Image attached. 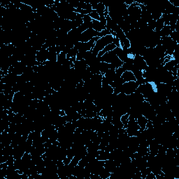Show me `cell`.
Returning <instances> with one entry per match:
<instances>
[{
  "label": "cell",
  "instance_id": "6da1fadb",
  "mask_svg": "<svg viewBox=\"0 0 179 179\" xmlns=\"http://www.w3.org/2000/svg\"><path fill=\"white\" fill-rule=\"evenodd\" d=\"M114 36L112 34H108V35L100 37L98 40L96 41L95 44L94 48H92V53L95 56H97L99 51H101L106 47L108 44L112 43L113 42Z\"/></svg>",
  "mask_w": 179,
  "mask_h": 179
},
{
  "label": "cell",
  "instance_id": "7a4b0ae2",
  "mask_svg": "<svg viewBox=\"0 0 179 179\" xmlns=\"http://www.w3.org/2000/svg\"><path fill=\"white\" fill-rule=\"evenodd\" d=\"M99 32L92 28H89L81 34L78 37V42H88L95 36H99Z\"/></svg>",
  "mask_w": 179,
  "mask_h": 179
},
{
  "label": "cell",
  "instance_id": "3957f363",
  "mask_svg": "<svg viewBox=\"0 0 179 179\" xmlns=\"http://www.w3.org/2000/svg\"><path fill=\"white\" fill-rule=\"evenodd\" d=\"M139 84L136 81H129V82H125L122 85V92L126 95H129L134 93L136 92V90L139 87Z\"/></svg>",
  "mask_w": 179,
  "mask_h": 179
},
{
  "label": "cell",
  "instance_id": "277c9868",
  "mask_svg": "<svg viewBox=\"0 0 179 179\" xmlns=\"http://www.w3.org/2000/svg\"><path fill=\"white\" fill-rule=\"evenodd\" d=\"M133 65L135 68L139 69V70L144 71L148 68V64H146L143 57L141 56L140 55L136 54L134 55V57L133 59Z\"/></svg>",
  "mask_w": 179,
  "mask_h": 179
},
{
  "label": "cell",
  "instance_id": "5b68a950",
  "mask_svg": "<svg viewBox=\"0 0 179 179\" xmlns=\"http://www.w3.org/2000/svg\"><path fill=\"white\" fill-rule=\"evenodd\" d=\"M48 48H42L40 50L37 51L36 54V60L39 63L43 64L48 60Z\"/></svg>",
  "mask_w": 179,
  "mask_h": 179
},
{
  "label": "cell",
  "instance_id": "8992f818",
  "mask_svg": "<svg viewBox=\"0 0 179 179\" xmlns=\"http://www.w3.org/2000/svg\"><path fill=\"white\" fill-rule=\"evenodd\" d=\"M113 50H114L115 55H117L118 57L123 62H126L127 60L129 59L128 54L127 53V50L122 49L120 47H116Z\"/></svg>",
  "mask_w": 179,
  "mask_h": 179
},
{
  "label": "cell",
  "instance_id": "52a82bcc",
  "mask_svg": "<svg viewBox=\"0 0 179 179\" xmlns=\"http://www.w3.org/2000/svg\"><path fill=\"white\" fill-rule=\"evenodd\" d=\"M48 60L51 62H56L57 58V53L56 50V46H52L48 48Z\"/></svg>",
  "mask_w": 179,
  "mask_h": 179
},
{
  "label": "cell",
  "instance_id": "ba28073f",
  "mask_svg": "<svg viewBox=\"0 0 179 179\" xmlns=\"http://www.w3.org/2000/svg\"><path fill=\"white\" fill-rule=\"evenodd\" d=\"M91 28L95 30L96 32H101L103 30L106 29V25L102 24L99 20H92L91 24Z\"/></svg>",
  "mask_w": 179,
  "mask_h": 179
},
{
  "label": "cell",
  "instance_id": "9c48e42d",
  "mask_svg": "<svg viewBox=\"0 0 179 179\" xmlns=\"http://www.w3.org/2000/svg\"><path fill=\"white\" fill-rule=\"evenodd\" d=\"M104 167L106 169H107L109 172L113 173V172L115 170L116 168H117L118 166H117V164H116L114 160H106V161L104 162Z\"/></svg>",
  "mask_w": 179,
  "mask_h": 179
},
{
  "label": "cell",
  "instance_id": "30bf717a",
  "mask_svg": "<svg viewBox=\"0 0 179 179\" xmlns=\"http://www.w3.org/2000/svg\"><path fill=\"white\" fill-rule=\"evenodd\" d=\"M125 82H129V81H136V78L134 76L133 72L132 71H125L123 72L122 76H120Z\"/></svg>",
  "mask_w": 179,
  "mask_h": 179
},
{
  "label": "cell",
  "instance_id": "8fae6325",
  "mask_svg": "<svg viewBox=\"0 0 179 179\" xmlns=\"http://www.w3.org/2000/svg\"><path fill=\"white\" fill-rule=\"evenodd\" d=\"M115 48H116V46H115V45L113 43L108 44V45L106 46V47L104 48L103 50H101V51H99V53H98V55H97V59H99V58L102 57L104 54H105V53H108V52H110V51L113 50L115 49Z\"/></svg>",
  "mask_w": 179,
  "mask_h": 179
},
{
  "label": "cell",
  "instance_id": "7c38bea8",
  "mask_svg": "<svg viewBox=\"0 0 179 179\" xmlns=\"http://www.w3.org/2000/svg\"><path fill=\"white\" fill-rule=\"evenodd\" d=\"M136 122L138 123L139 126L140 127L141 129L144 130L146 128V125H147V123L148 122V120L145 117V116L141 115L139 116V118H137Z\"/></svg>",
  "mask_w": 179,
  "mask_h": 179
},
{
  "label": "cell",
  "instance_id": "4fadbf2b",
  "mask_svg": "<svg viewBox=\"0 0 179 179\" xmlns=\"http://www.w3.org/2000/svg\"><path fill=\"white\" fill-rule=\"evenodd\" d=\"M173 32L171 27L169 25H164L163 28L161 29V31L160 32V38H164V37L169 36L170 34Z\"/></svg>",
  "mask_w": 179,
  "mask_h": 179
},
{
  "label": "cell",
  "instance_id": "5bb4252c",
  "mask_svg": "<svg viewBox=\"0 0 179 179\" xmlns=\"http://www.w3.org/2000/svg\"><path fill=\"white\" fill-rule=\"evenodd\" d=\"M99 71L100 73L104 75V74L107 71L108 69H112V66H111V64L106 63V62H100L99 64Z\"/></svg>",
  "mask_w": 179,
  "mask_h": 179
},
{
  "label": "cell",
  "instance_id": "9a60e30c",
  "mask_svg": "<svg viewBox=\"0 0 179 179\" xmlns=\"http://www.w3.org/2000/svg\"><path fill=\"white\" fill-rule=\"evenodd\" d=\"M98 160H102V161H106V160H110V153L106 150H99V155H97L96 158Z\"/></svg>",
  "mask_w": 179,
  "mask_h": 179
},
{
  "label": "cell",
  "instance_id": "2e32d148",
  "mask_svg": "<svg viewBox=\"0 0 179 179\" xmlns=\"http://www.w3.org/2000/svg\"><path fill=\"white\" fill-rule=\"evenodd\" d=\"M176 65H178L177 62H176V60L172 58L171 60H169V61L166 62V63H165L163 66L164 67V69H166L167 71H171L172 69H174V67H175Z\"/></svg>",
  "mask_w": 179,
  "mask_h": 179
},
{
  "label": "cell",
  "instance_id": "e0dca14e",
  "mask_svg": "<svg viewBox=\"0 0 179 179\" xmlns=\"http://www.w3.org/2000/svg\"><path fill=\"white\" fill-rule=\"evenodd\" d=\"M105 9H106L105 4H104V3H101V2H99L96 7V9H95V11L98 13V14L99 15V17H100V16H104V11H105Z\"/></svg>",
  "mask_w": 179,
  "mask_h": 179
},
{
  "label": "cell",
  "instance_id": "ac0fdd59",
  "mask_svg": "<svg viewBox=\"0 0 179 179\" xmlns=\"http://www.w3.org/2000/svg\"><path fill=\"white\" fill-rule=\"evenodd\" d=\"M67 59V54L65 53L64 52H62L60 53L59 54L57 55V62L58 63L60 64L61 65L63 64L65 62H66V60Z\"/></svg>",
  "mask_w": 179,
  "mask_h": 179
},
{
  "label": "cell",
  "instance_id": "d6986e66",
  "mask_svg": "<svg viewBox=\"0 0 179 179\" xmlns=\"http://www.w3.org/2000/svg\"><path fill=\"white\" fill-rule=\"evenodd\" d=\"M111 172H109L107 169H106L104 167L102 169V170L100 171L99 174V176H100V178L102 179H109V177L111 176Z\"/></svg>",
  "mask_w": 179,
  "mask_h": 179
},
{
  "label": "cell",
  "instance_id": "ffe728a7",
  "mask_svg": "<svg viewBox=\"0 0 179 179\" xmlns=\"http://www.w3.org/2000/svg\"><path fill=\"white\" fill-rule=\"evenodd\" d=\"M164 26V23L163 20L162 18H160L159 20H156V24H155V28L154 32H160L161 31V29L163 28Z\"/></svg>",
  "mask_w": 179,
  "mask_h": 179
},
{
  "label": "cell",
  "instance_id": "44dd1931",
  "mask_svg": "<svg viewBox=\"0 0 179 179\" xmlns=\"http://www.w3.org/2000/svg\"><path fill=\"white\" fill-rule=\"evenodd\" d=\"M129 113H125V114H123L122 115H121V117H120V120H121L123 125H124L125 129H126L127 127V123H128L129 121Z\"/></svg>",
  "mask_w": 179,
  "mask_h": 179
},
{
  "label": "cell",
  "instance_id": "7402d4cb",
  "mask_svg": "<svg viewBox=\"0 0 179 179\" xmlns=\"http://www.w3.org/2000/svg\"><path fill=\"white\" fill-rule=\"evenodd\" d=\"M78 53V50L76 49V48L74 47L71 48L70 50H69V51L68 53H67V58H71V57H76V55H77Z\"/></svg>",
  "mask_w": 179,
  "mask_h": 179
},
{
  "label": "cell",
  "instance_id": "603a6c76",
  "mask_svg": "<svg viewBox=\"0 0 179 179\" xmlns=\"http://www.w3.org/2000/svg\"><path fill=\"white\" fill-rule=\"evenodd\" d=\"M90 15V17L92 18V20H99L100 19V17H99V15L98 14V13L95 10H92V11L90 14H88Z\"/></svg>",
  "mask_w": 179,
  "mask_h": 179
},
{
  "label": "cell",
  "instance_id": "cb8c5ba5",
  "mask_svg": "<svg viewBox=\"0 0 179 179\" xmlns=\"http://www.w3.org/2000/svg\"><path fill=\"white\" fill-rule=\"evenodd\" d=\"M169 37L173 40L174 41L178 43V32L177 31H173L169 35Z\"/></svg>",
  "mask_w": 179,
  "mask_h": 179
},
{
  "label": "cell",
  "instance_id": "d4e9b609",
  "mask_svg": "<svg viewBox=\"0 0 179 179\" xmlns=\"http://www.w3.org/2000/svg\"><path fill=\"white\" fill-rule=\"evenodd\" d=\"M92 20V19L90 17V15L88 14L83 15V23H91Z\"/></svg>",
  "mask_w": 179,
  "mask_h": 179
},
{
  "label": "cell",
  "instance_id": "484cf974",
  "mask_svg": "<svg viewBox=\"0 0 179 179\" xmlns=\"http://www.w3.org/2000/svg\"><path fill=\"white\" fill-rule=\"evenodd\" d=\"M124 71H125V70L124 68H123L122 67H119V68L115 69V74L118 76H121L122 74H123V72H124Z\"/></svg>",
  "mask_w": 179,
  "mask_h": 179
},
{
  "label": "cell",
  "instance_id": "4316f807",
  "mask_svg": "<svg viewBox=\"0 0 179 179\" xmlns=\"http://www.w3.org/2000/svg\"><path fill=\"white\" fill-rule=\"evenodd\" d=\"M113 43L115 44L116 47H120V39L117 38L116 36H114V39H113Z\"/></svg>",
  "mask_w": 179,
  "mask_h": 179
}]
</instances>
